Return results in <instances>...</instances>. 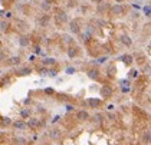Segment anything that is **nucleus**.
<instances>
[{
  "label": "nucleus",
  "instance_id": "nucleus-14",
  "mask_svg": "<svg viewBox=\"0 0 151 145\" xmlns=\"http://www.w3.org/2000/svg\"><path fill=\"white\" fill-rule=\"evenodd\" d=\"M78 50H79V49H78V48H72V46H71V48L68 49V56L71 57V59H73V57H76V56H78V55H79V52H78Z\"/></svg>",
  "mask_w": 151,
  "mask_h": 145
},
{
  "label": "nucleus",
  "instance_id": "nucleus-33",
  "mask_svg": "<svg viewBox=\"0 0 151 145\" xmlns=\"http://www.w3.org/2000/svg\"><path fill=\"white\" fill-rule=\"evenodd\" d=\"M129 73H131V78H137V76H138V70H131Z\"/></svg>",
  "mask_w": 151,
  "mask_h": 145
},
{
  "label": "nucleus",
  "instance_id": "nucleus-25",
  "mask_svg": "<svg viewBox=\"0 0 151 145\" xmlns=\"http://www.w3.org/2000/svg\"><path fill=\"white\" fill-rule=\"evenodd\" d=\"M62 39H63V42H65V43H69V45L73 42V40H72V37L69 35H62Z\"/></svg>",
  "mask_w": 151,
  "mask_h": 145
},
{
  "label": "nucleus",
  "instance_id": "nucleus-38",
  "mask_svg": "<svg viewBox=\"0 0 151 145\" xmlns=\"http://www.w3.org/2000/svg\"><path fill=\"white\" fill-rule=\"evenodd\" d=\"M115 2H117V3H121V2H122V0H115Z\"/></svg>",
  "mask_w": 151,
  "mask_h": 145
},
{
  "label": "nucleus",
  "instance_id": "nucleus-18",
  "mask_svg": "<svg viewBox=\"0 0 151 145\" xmlns=\"http://www.w3.org/2000/svg\"><path fill=\"white\" fill-rule=\"evenodd\" d=\"M40 7H42V10H45V12L50 10V7H52L50 0H43V2H42V5H40Z\"/></svg>",
  "mask_w": 151,
  "mask_h": 145
},
{
  "label": "nucleus",
  "instance_id": "nucleus-24",
  "mask_svg": "<svg viewBox=\"0 0 151 145\" xmlns=\"http://www.w3.org/2000/svg\"><path fill=\"white\" fill-rule=\"evenodd\" d=\"M12 123H13V122H12V119L5 118L2 122H0V125H2V127H9V125H12Z\"/></svg>",
  "mask_w": 151,
  "mask_h": 145
},
{
  "label": "nucleus",
  "instance_id": "nucleus-40",
  "mask_svg": "<svg viewBox=\"0 0 151 145\" xmlns=\"http://www.w3.org/2000/svg\"><path fill=\"white\" fill-rule=\"evenodd\" d=\"M0 75H2V70H0Z\"/></svg>",
  "mask_w": 151,
  "mask_h": 145
},
{
  "label": "nucleus",
  "instance_id": "nucleus-32",
  "mask_svg": "<svg viewBox=\"0 0 151 145\" xmlns=\"http://www.w3.org/2000/svg\"><path fill=\"white\" fill-rule=\"evenodd\" d=\"M68 6H69V7H75L76 2H75V0H69V2H68Z\"/></svg>",
  "mask_w": 151,
  "mask_h": 145
},
{
  "label": "nucleus",
  "instance_id": "nucleus-17",
  "mask_svg": "<svg viewBox=\"0 0 151 145\" xmlns=\"http://www.w3.org/2000/svg\"><path fill=\"white\" fill-rule=\"evenodd\" d=\"M19 45H20L22 48H27V45H29V37H27V36H20V37H19Z\"/></svg>",
  "mask_w": 151,
  "mask_h": 145
},
{
  "label": "nucleus",
  "instance_id": "nucleus-30",
  "mask_svg": "<svg viewBox=\"0 0 151 145\" xmlns=\"http://www.w3.org/2000/svg\"><path fill=\"white\" fill-rule=\"evenodd\" d=\"M75 72H76V69H75V68H72V66L66 69V73H68V75H73Z\"/></svg>",
  "mask_w": 151,
  "mask_h": 145
},
{
  "label": "nucleus",
  "instance_id": "nucleus-39",
  "mask_svg": "<svg viewBox=\"0 0 151 145\" xmlns=\"http://www.w3.org/2000/svg\"><path fill=\"white\" fill-rule=\"evenodd\" d=\"M2 139H3V135H0V141H2Z\"/></svg>",
  "mask_w": 151,
  "mask_h": 145
},
{
  "label": "nucleus",
  "instance_id": "nucleus-22",
  "mask_svg": "<svg viewBox=\"0 0 151 145\" xmlns=\"http://www.w3.org/2000/svg\"><path fill=\"white\" fill-rule=\"evenodd\" d=\"M108 9H109L108 5H98V13H105Z\"/></svg>",
  "mask_w": 151,
  "mask_h": 145
},
{
  "label": "nucleus",
  "instance_id": "nucleus-28",
  "mask_svg": "<svg viewBox=\"0 0 151 145\" xmlns=\"http://www.w3.org/2000/svg\"><path fill=\"white\" fill-rule=\"evenodd\" d=\"M46 76H49V78H55V76H56V70L49 69L48 70V75H46Z\"/></svg>",
  "mask_w": 151,
  "mask_h": 145
},
{
  "label": "nucleus",
  "instance_id": "nucleus-5",
  "mask_svg": "<svg viewBox=\"0 0 151 145\" xmlns=\"http://www.w3.org/2000/svg\"><path fill=\"white\" fill-rule=\"evenodd\" d=\"M101 103H102V101H101V99H97V98H89V99H86V105L91 106V108H99Z\"/></svg>",
  "mask_w": 151,
  "mask_h": 145
},
{
  "label": "nucleus",
  "instance_id": "nucleus-12",
  "mask_svg": "<svg viewBox=\"0 0 151 145\" xmlns=\"http://www.w3.org/2000/svg\"><path fill=\"white\" fill-rule=\"evenodd\" d=\"M49 136H50L52 139H58L59 136H61V129H58V128L50 129V131H49Z\"/></svg>",
  "mask_w": 151,
  "mask_h": 145
},
{
  "label": "nucleus",
  "instance_id": "nucleus-8",
  "mask_svg": "<svg viewBox=\"0 0 151 145\" xmlns=\"http://www.w3.org/2000/svg\"><path fill=\"white\" fill-rule=\"evenodd\" d=\"M13 127H14V129H17V131H25L29 125H27L25 121H16V122H13Z\"/></svg>",
  "mask_w": 151,
  "mask_h": 145
},
{
  "label": "nucleus",
  "instance_id": "nucleus-16",
  "mask_svg": "<svg viewBox=\"0 0 151 145\" xmlns=\"http://www.w3.org/2000/svg\"><path fill=\"white\" fill-rule=\"evenodd\" d=\"M27 125H29L30 128H33V129H35V128H37V127L40 125V122H39V119H36V118H30L29 121H27Z\"/></svg>",
  "mask_w": 151,
  "mask_h": 145
},
{
  "label": "nucleus",
  "instance_id": "nucleus-37",
  "mask_svg": "<svg viewBox=\"0 0 151 145\" xmlns=\"http://www.w3.org/2000/svg\"><path fill=\"white\" fill-rule=\"evenodd\" d=\"M66 109L68 111H72V109H73V106H72V105H66Z\"/></svg>",
  "mask_w": 151,
  "mask_h": 145
},
{
  "label": "nucleus",
  "instance_id": "nucleus-4",
  "mask_svg": "<svg viewBox=\"0 0 151 145\" xmlns=\"http://www.w3.org/2000/svg\"><path fill=\"white\" fill-rule=\"evenodd\" d=\"M111 13L114 14V16H121V14H124V7H122V5H114L111 7Z\"/></svg>",
  "mask_w": 151,
  "mask_h": 145
},
{
  "label": "nucleus",
  "instance_id": "nucleus-1",
  "mask_svg": "<svg viewBox=\"0 0 151 145\" xmlns=\"http://www.w3.org/2000/svg\"><path fill=\"white\" fill-rule=\"evenodd\" d=\"M112 93H114V91H112L111 86H108V85H104L102 88L99 89V95L104 98V99H108V98L112 96Z\"/></svg>",
  "mask_w": 151,
  "mask_h": 145
},
{
  "label": "nucleus",
  "instance_id": "nucleus-9",
  "mask_svg": "<svg viewBox=\"0 0 151 145\" xmlns=\"http://www.w3.org/2000/svg\"><path fill=\"white\" fill-rule=\"evenodd\" d=\"M88 78H91V79H93V80H98L99 79V70L98 69H89L88 70Z\"/></svg>",
  "mask_w": 151,
  "mask_h": 145
},
{
  "label": "nucleus",
  "instance_id": "nucleus-27",
  "mask_svg": "<svg viewBox=\"0 0 151 145\" xmlns=\"http://www.w3.org/2000/svg\"><path fill=\"white\" fill-rule=\"evenodd\" d=\"M93 121H95V122H101V121H102V115H101V114H95V115H93Z\"/></svg>",
  "mask_w": 151,
  "mask_h": 145
},
{
  "label": "nucleus",
  "instance_id": "nucleus-15",
  "mask_svg": "<svg viewBox=\"0 0 151 145\" xmlns=\"http://www.w3.org/2000/svg\"><path fill=\"white\" fill-rule=\"evenodd\" d=\"M42 63H43V66H53L56 63V59L55 57H45Z\"/></svg>",
  "mask_w": 151,
  "mask_h": 145
},
{
  "label": "nucleus",
  "instance_id": "nucleus-19",
  "mask_svg": "<svg viewBox=\"0 0 151 145\" xmlns=\"http://www.w3.org/2000/svg\"><path fill=\"white\" fill-rule=\"evenodd\" d=\"M142 142L144 144H150L151 142V132L150 131H145L142 134Z\"/></svg>",
  "mask_w": 151,
  "mask_h": 145
},
{
  "label": "nucleus",
  "instance_id": "nucleus-10",
  "mask_svg": "<svg viewBox=\"0 0 151 145\" xmlns=\"http://www.w3.org/2000/svg\"><path fill=\"white\" fill-rule=\"evenodd\" d=\"M76 118L79 119V121H88V119H89V114L86 112V111H78Z\"/></svg>",
  "mask_w": 151,
  "mask_h": 145
},
{
  "label": "nucleus",
  "instance_id": "nucleus-34",
  "mask_svg": "<svg viewBox=\"0 0 151 145\" xmlns=\"http://www.w3.org/2000/svg\"><path fill=\"white\" fill-rule=\"evenodd\" d=\"M144 12H145L147 16H150L151 14V7H144Z\"/></svg>",
  "mask_w": 151,
  "mask_h": 145
},
{
  "label": "nucleus",
  "instance_id": "nucleus-7",
  "mask_svg": "<svg viewBox=\"0 0 151 145\" xmlns=\"http://www.w3.org/2000/svg\"><path fill=\"white\" fill-rule=\"evenodd\" d=\"M6 62H7V65L9 66H17V65H20L22 59H20V56H12V57H9Z\"/></svg>",
  "mask_w": 151,
  "mask_h": 145
},
{
  "label": "nucleus",
  "instance_id": "nucleus-2",
  "mask_svg": "<svg viewBox=\"0 0 151 145\" xmlns=\"http://www.w3.org/2000/svg\"><path fill=\"white\" fill-rule=\"evenodd\" d=\"M55 20L58 25H63V23L68 22V14L63 12V10H58L56 14H55Z\"/></svg>",
  "mask_w": 151,
  "mask_h": 145
},
{
  "label": "nucleus",
  "instance_id": "nucleus-29",
  "mask_svg": "<svg viewBox=\"0 0 151 145\" xmlns=\"http://www.w3.org/2000/svg\"><path fill=\"white\" fill-rule=\"evenodd\" d=\"M45 93L46 95H53L55 91H53V88H45Z\"/></svg>",
  "mask_w": 151,
  "mask_h": 145
},
{
  "label": "nucleus",
  "instance_id": "nucleus-35",
  "mask_svg": "<svg viewBox=\"0 0 151 145\" xmlns=\"http://www.w3.org/2000/svg\"><path fill=\"white\" fill-rule=\"evenodd\" d=\"M35 53H37V55L40 53V48H39V46H36V48H35Z\"/></svg>",
  "mask_w": 151,
  "mask_h": 145
},
{
  "label": "nucleus",
  "instance_id": "nucleus-23",
  "mask_svg": "<svg viewBox=\"0 0 151 145\" xmlns=\"http://www.w3.org/2000/svg\"><path fill=\"white\" fill-rule=\"evenodd\" d=\"M29 115H30V109L25 108V109H22V111H20V116H22V118H27Z\"/></svg>",
  "mask_w": 151,
  "mask_h": 145
},
{
  "label": "nucleus",
  "instance_id": "nucleus-3",
  "mask_svg": "<svg viewBox=\"0 0 151 145\" xmlns=\"http://www.w3.org/2000/svg\"><path fill=\"white\" fill-rule=\"evenodd\" d=\"M69 30H71L73 35H78V33H81L79 22H78V20H72V22L69 23Z\"/></svg>",
  "mask_w": 151,
  "mask_h": 145
},
{
  "label": "nucleus",
  "instance_id": "nucleus-6",
  "mask_svg": "<svg viewBox=\"0 0 151 145\" xmlns=\"http://www.w3.org/2000/svg\"><path fill=\"white\" fill-rule=\"evenodd\" d=\"M120 42H121L122 45H124V46H127V48H129V46L133 45V39H131V36L125 35V33L120 36Z\"/></svg>",
  "mask_w": 151,
  "mask_h": 145
},
{
  "label": "nucleus",
  "instance_id": "nucleus-31",
  "mask_svg": "<svg viewBox=\"0 0 151 145\" xmlns=\"http://www.w3.org/2000/svg\"><path fill=\"white\" fill-rule=\"evenodd\" d=\"M107 59H108V57H107V56H102V57H98V59H97V63H104V62L107 60Z\"/></svg>",
  "mask_w": 151,
  "mask_h": 145
},
{
  "label": "nucleus",
  "instance_id": "nucleus-13",
  "mask_svg": "<svg viewBox=\"0 0 151 145\" xmlns=\"http://www.w3.org/2000/svg\"><path fill=\"white\" fill-rule=\"evenodd\" d=\"M120 59H121V62H124L125 65H131V63L134 62V57L131 56V55H122Z\"/></svg>",
  "mask_w": 151,
  "mask_h": 145
},
{
  "label": "nucleus",
  "instance_id": "nucleus-21",
  "mask_svg": "<svg viewBox=\"0 0 151 145\" xmlns=\"http://www.w3.org/2000/svg\"><path fill=\"white\" fill-rule=\"evenodd\" d=\"M48 23H49V16H46V14H45V16H42V17L39 19V25H40V26L45 27Z\"/></svg>",
  "mask_w": 151,
  "mask_h": 145
},
{
  "label": "nucleus",
  "instance_id": "nucleus-20",
  "mask_svg": "<svg viewBox=\"0 0 151 145\" xmlns=\"http://www.w3.org/2000/svg\"><path fill=\"white\" fill-rule=\"evenodd\" d=\"M9 22H6V20H0V32H7L9 30Z\"/></svg>",
  "mask_w": 151,
  "mask_h": 145
},
{
  "label": "nucleus",
  "instance_id": "nucleus-11",
  "mask_svg": "<svg viewBox=\"0 0 151 145\" xmlns=\"http://www.w3.org/2000/svg\"><path fill=\"white\" fill-rule=\"evenodd\" d=\"M30 73H32V69L27 68V66H23V68H20V69L17 70L19 76H26V75H30Z\"/></svg>",
  "mask_w": 151,
  "mask_h": 145
},
{
  "label": "nucleus",
  "instance_id": "nucleus-26",
  "mask_svg": "<svg viewBox=\"0 0 151 145\" xmlns=\"http://www.w3.org/2000/svg\"><path fill=\"white\" fill-rule=\"evenodd\" d=\"M16 142H17V144H20V145H25V144H26V139H25V138H22V136H16Z\"/></svg>",
  "mask_w": 151,
  "mask_h": 145
},
{
  "label": "nucleus",
  "instance_id": "nucleus-36",
  "mask_svg": "<svg viewBox=\"0 0 151 145\" xmlns=\"http://www.w3.org/2000/svg\"><path fill=\"white\" fill-rule=\"evenodd\" d=\"M92 2H93V3H97V5H101L104 0H92Z\"/></svg>",
  "mask_w": 151,
  "mask_h": 145
}]
</instances>
